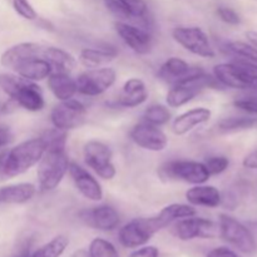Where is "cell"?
<instances>
[{"instance_id": "obj_23", "label": "cell", "mask_w": 257, "mask_h": 257, "mask_svg": "<svg viewBox=\"0 0 257 257\" xmlns=\"http://www.w3.org/2000/svg\"><path fill=\"white\" fill-rule=\"evenodd\" d=\"M48 87L58 100L72 99L77 93V84L69 73L52 72L48 77Z\"/></svg>"}, {"instance_id": "obj_46", "label": "cell", "mask_w": 257, "mask_h": 257, "mask_svg": "<svg viewBox=\"0 0 257 257\" xmlns=\"http://www.w3.org/2000/svg\"><path fill=\"white\" fill-rule=\"evenodd\" d=\"M29 256V252H24V253H22V255H19L18 257H28Z\"/></svg>"}, {"instance_id": "obj_29", "label": "cell", "mask_w": 257, "mask_h": 257, "mask_svg": "<svg viewBox=\"0 0 257 257\" xmlns=\"http://www.w3.org/2000/svg\"><path fill=\"white\" fill-rule=\"evenodd\" d=\"M69 245V238L64 235L55 236L53 240L43 245L28 257H60Z\"/></svg>"}, {"instance_id": "obj_37", "label": "cell", "mask_w": 257, "mask_h": 257, "mask_svg": "<svg viewBox=\"0 0 257 257\" xmlns=\"http://www.w3.org/2000/svg\"><path fill=\"white\" fill-rule=\"evenodd\" d=\"M233 105L243 112L257 114V95H247L233 100Z\"/></svg>"}, {"instance_id": "obj_42", "label": "cell", "mask_w": 257, "mask_h": 257, "mask_svg": "<svg viewBox=\"0 0 257 257\" xmlns=\"http://www.w3.org/2000/svg\"><path fill=\"white\" fill-rule=\"evenodd\" d=\"M13 141V133L9 127L5 125H0V148L5 147Z\"/></svg>"}, {"instance_id": "obj_38", "label": "cell", "mask_w": 257, "mask_h": 257, "mask_svg": "<svg viewBox=\"0 0 257 257\" xmlns=\"http://www.w3.org/2000/svg\"><path fill=\"white\" fill-rule=\"evenodd\" d=\"M104 5L115 18L120 19L119 22H123V20H131L127 10L124 9V7H123V4L119 0H104Z\"/></svg>"}, {"instance_id": "obj_19", "label": "cell", "mask_w": 257, "mask_h": 257, "mask_svg": "<svg viewBox=\"0 0 257 257\" xmlns=\"http://www.w3.org/2000/svg\"><path fill=\"white\" fill-rule=\"evenodd\" d=\"M186 200L192 206L216 208L222 203V195L215 186L196 185L186 192Z\"/></svg>"}, {"instance_id": "obj_34", "label": "cell", "mask_w": 257, "mask_h": 257, "mask_svg": "<svg viewBox=\"0 0 257 257\" xmlns=\"http://www.w3.org/2000/svg\"><path fill=\"white\" fill-rule=\"evenodd\" d=\"M89 257H119L117 248L109 241L97 237L92 240L88 248Z\"/></svg>"}, {"instance_id": "obj_2", "label": "cell", "mask_w": 257, "mask_h": 257, "mask_svg": "<svg viewBox=\"0 0 257 257\" xmlns=\"http://www.w3.org/2000/svg\"><path fill=\"white\" fill-rule=\"evenodd\" d=\"M0 88L10 99L29 112H40L45 107L44 95L34 82L19 75L0 74Z\"/></svg>"}, {"instance_id": "obj_4", "label": "cell", "mask_w": 257, "mask_h": 257, "mask_svg": "<svg viewBox=\"0 0 257 257\" xmlns=\"http://www.w3.org/2000/svg\"><path fill=\"white\" fill-rule=\"evenodd\" d=\"M160 176L168 181H181L193 186L206 183L211 177L205 163L188 160L166 162L160 168Z\"/></svg>"}, {"instance_id": "obj_20", "label": "cell", "mask_w": 257, "mask_h": 257, "mask_svg": "<svg viewBox=\"0 0 257 257\" xmlns=\"http://www.w3.org/2000/svg\"><path fill=\"white\" fill-rule=\"evenodd\" d=\"M118 55L117 49L110 45L100 48H84L79 54L80 64L89 69L107 67Z\"/></svg>"}, {"instance_id": "obj_18", "label": "cell", "mask_w": 257, "mask_h": 257, "mask_svg": "<svg viewBox=\"0 0 257 257\" xmlns=\"http://www.w3.org/2000/svg\"><path fill=\"white\" fill-rule=\"evenodd\" d=\"M148 99L146 83L140 78H131L122 87L117 104L123 108H136L142 105Z\"/></svg>"}, {"instance_id": "obj_43", "label": "cell", "mask_w": 257, "mask_h": 257, "mask_svg": "<svg viewBox=\"0 0 257 257\" xmlns=\"http://www.w3.org/2000/svg\"><path fill=\"white\" fill-rule=\"evenodd\" d=\"M242 165L245 166L246 168H250V170H257V150L248 153V155L243 158Z\"/></svg>"}, {"instance_id": "obj_11", "label": "cell", "mask_w": 257, "mask_h": 257, "mask_svg": "<svg viewBox=\"0 0 257 257\" xmlns=\"http://www.w3.org/2000/svg\"><path fill=\"white\" fill-rule=\"evenodd\" d=\"M130 137L138 147L151 152H161L168 145V138L160 127L142 120L133 125Z\"/></svg>"}, {"instance_id": "obj_28", "label": "cell", "mask_w": 257, "mask_h": 257, "mask_svg": "<svg viewBox=\"0 0 257 257\" xmlns=\"http://www.w3.org/2000/svg\"><path fill=\"white\" fill-rule=\"evenodd\" d=\"M119 2L127 10L131 19L138 20V23L142 25L141 28L148 30V27H151V18L147 3L145 0H119Z\"/></svg>"}, {"instance_id": "obj_7", "label": "cell", "mask_w": 257, "mask_h": 257, "mask_svg": "<svg viewBox=\"0 0 257 257\" xmlns=\"http://www.w3.org/2000/svg\"><path fill=\"white\" fill-rule=\"evenodd\" d=\"M117 80V72L113 68L102 67L88 69L75 79L77 92L87 97H97L107 92Z\"/></svg>"}, {"instance_id": "obj_17", "label": "cell", "mask_w": 257, "mask_h": 257, "mask_svg": "<svg viewBox=\"0 0 257 257\" xmlns=\"http://www.w3.org/2000/svg\"><path fill=\"white\" fill-rule=\"evenodd\" d=\"M211 110L205 107L193 108L178 115L172 123V131L175 135L183 136L187 135L198 125H202L211 119Z\"/></svg>"}, {"instance_id": "obj_31", "label": "cell", "mask_w": 257, "mask_h": 257, "mask_svg": "<svg viewBox=\"0 0 257 257\" xmlns=\"http://www.w3.org/2000/svg\"><path fill=\"white\" fill-rule=\"evenodd\" d=\"M223 49L231 55L238 57L241 60L251 62L257 64V48L245 42H227L223 45Z\"/></svg>"}, {"instance_id": "obj_36", "label": "cell", "mask_w": 257, "mask_h": 257, "mask_svg": "<svg viewBox=\"0 0 257 257\" xmlns=\"http://www.w3.org/2000/svg\"><path fill=\"white\" fill-rule=\"evenodd\" d=\"M13 8L22 18L27 20H35L38 18L37 12L28 0H12Z\"/></svg>"}, {"instance_id": "obj_27", "label": "cell", "mask_w": 257, "mask_h": 257, "mask_svg": "<svg viewBox=\"0 0 257 257\" xmlns=\"http://www.w3.org/2000/svg\"><path fill=\"white\" fill-rule=\"evenodd\" d=\"M196 215H197V211L191 205L172 203V205H168L166 207H163L161 210V212L156 216V220H157L158 225H160L161 230H162V228L167 227V226L176 222V221L182 220V218L192 217V216Z\"/></svg>"}, {"instance_id": "obj_39", "label": "cell", "mask_w": 257, "mask_h": 257, "mask_svg": "<svg viewBox=\"0 0 257 257\" xmlns=\"http://www.w3.org/2000/svg\"><path fill=\"white\" fill-rule=\"evenodd\" d=\"M217 15L223 23L230 25H238L241 23V18L233 9L227 7H218Z\"/></svg>"}, {"instance_id": "obj_24", "label": "cell", "mask_w": 257, "mask_h": 257, "mask_svg": "<svg viewBox=\"0 0 257 257\" xmlns=\"http://www.w3.org/2000/svg\"><path fill=\"white\" fill-rule=\"evenodd\" d=\"M14 72L19 77L30 82H39L49 77L50 73L53 72V68L44 58L37 57L19 64L15 68Z\"/></svg>"}, {"instance_id": "obj_45", "label": "cell", "mask_w": 257, "mask_h": 257, "mask_svg": "<svg viewBox=\"0 0 257 257\" xmlns=\"http://www.w3.org/2000/svg\"><path fill=\"white\" fill-rule=\"evenodd\" d=\"M70 257H89V253H88V251L80 248V250H77L75 252H73Z\"/></svg>"}, {"instance_id": "obj_12", "label": "cell", "mask_w": 257, "mask_h": 257, "mask_svg": "<svg viewBox=\"0 0 257 257\" xmlns=\"http://www.w3.org/2000/svg\"><path fill=\"white\" fill-rule=\"evenodd\" d=\"M175 233L180 240L191 241L195 238H211L217 235V227L212 221L202 217L182 218L176 223Z\"/></svg>"}, {"instance_id": "obj_9", "label": "cell", "mask_w": 257, "mask_h": 257, "mask_svg": "<svg viewBox=\"0 0 257 257\" xmlns=\"http://www.w3.org/2000/svg\"><path fill=\"white\" fill-rule=\"evenodd\" d=\"M172 38L176 43L185 48L192 54L201 58L215 57V50L211 45L207 34L198 27H178L172 32Z\"/></svg>"}, {"instance_id": "obj_22", "label": "cell", "mask_w": 257, "mask_h": 257, "mask_svg": "<svg viewBox=\"0 0 257 257\" xmlns=\"http://www.w3.org/2000/svg\"><path fill=\"white\" fill-rule=\"evenodd\" d=\"M37 193L33 183L23 182L0 188V205H23L32 200Z\"/></svg>"}, {"instance_id": "obj_35", "label": "cell", "mask_w": 257, "mask_h": 257, "mask_svg": "<svg viewBox=\"0 0 257 257\" xmlns=\"http://www.w3.org/2000/svg\"><path fill=\"white\" fill-rule=\"evenodd\" d=\"M203 163H205L210 176H216L221 175L227 170L230 166V160L225 156H213V157L207 158Z\"/></svg>"}, {"instance_id": "obj_6", "label": "cell", "mask_w": 257, "mask_h": 257, "mask_svg": "<svg viewBox=\"0 0 257 257\" xmlns=\"http://www.w3.org/2000/svg\"><path fill=\"white\" fill-rule=\"evenodd\" d=\"M85 165L92 168L100 178L110 181L117 175L115 166L113 165L112 150L100 141H88L83 147Z\"/></svg>"}, {"instance_id": "obj_41", "label": "cell", "mask_w": 257, "mask_h": 257, "mask_svg": "<svg viewBox=\"0 0 257 257\" xmlns=\"http://www.w3.org/2000/svg\"><path fill=\"white\" fill-rule=\"evenodd\" d=\"M207 257H241L240 255L232 251L231 248L225 247V246H221V247L212 248L210 252L207 253Z\"/></svg>"}, {"instance_id": "obj_44", "label": "cell", "mask_w": 257, "mask_h": 257, "mask_svg": "<svg viewBox=\"0 0 257 257\" xmlns=\"http://www.w3.org/2000/svg\"><path fill=\"white\" fill-rule=\"evenodd\" d=\"M246 38L248 39V42L257 48V32H247L246 33Z\"/></svg>"}, {"instance_id": "obj_5", "label": "cell", "mask_w": 257, "mask_h": 257, "mask_svg": "<svg viewBox=\"0 0 257 257\" xmlns=\"http://www.w3.org/2000/svg\"><path fill=\"white\" fill-rule=\"evenodd\" d=\"M218 231L226 242L232 245L241 252L253 255L257 251V243L251 231L245 225L228 216L226 213L220 215L218 218Z\"/></svg>"}, {"instance_id": "obj_25", "label": "cell", "mask_w": 257, "mask_h": 257, "mask_svg": "<svg viewBox=\"0 0 257 257\" xmlns=\"http://www.w3.org/2000/svg\"><path fill=\"white\" fill-rule=\"evenodd\" d=\"M213 74L222 87L233 88V89H247V84L235 62L217 64L213 68Z\"/></svg>"}, {"instance_id": "obj_1", "label": "cell", "mask_w": 257, "mask_h": 257, "mask_svg": "<svg viewBox=\"0 0 257 257\" xmlns=\"http://www.w3.org/2000/svg\"><path fill=\"white\" fill-rule=\"evenodd\" d=\"M45 147L40 138H33L0 153V181L23 175L42 160Z\"/></svg>"}, {"instance_id": "obj_15", "label": "cell", "mask_w": 257, "mask_h": 257, "mask_svg": "<svg viewBox=\"0 0 257 257\" xmlns=\"http://www.w3.org/2000/svg\"><path fill=\"white\" fill-rule=\"evenodd\" d=\"M69 172L75 188L79 191L80 195L89 201H100L103 198V190L100 183L95 180L94 176L90 175L85 168L75 162L69 163Z\"/></svg>"}, {"instance_id": "obj_16", "label": "cell", "mask_w": 257, "mask_h": 257, "mask_svg": "<svg viewBox=\"0 0 257 257\" xmlns=\"http://www.w3.org/2000/svg\"><path fill=\"white\" fill-rule=\"evenodd\" d=\"M43 48L44 47H42L38 43H19V44L13 45V47H10L9 49H7L3 53L0 62H2V64L5 68L14 70L18 65L32 59V58L42 57Z\"/></svg>"}, {"instance_id": "obj_3", "label": "cell", "mask_w": 257, "mask_h": 257, "mask_svg": "<svg viewBox=\"0 0 257 257\" xmlns=\"http://www.w3.org/2000/svg\"><path fill=\"white\" fill-rule=\"evenodd\" d=\"M69 163L65 150L45 151L37 171L40 191L49 192L57 188L68 173Z\"/></svg>"}, {"instance_id": "obj_40", "label": "cell", "mask_w": 257, "mask_h": 257, "mask_svg": "<svg viewBox=\"0 0 257 257\" xmlns=\"http://www.w3.org/2000/svg\"><path fill=\"white\" fill-rule=\"evenodd\" d=\"M128 257H160V251L156 246H143L133 251Z\"/></svg>"}, {"instance_id": "obj_30", "label": "cell", "mask_w": 257, "mask_h": 257, "mask_svg": "<svg viewBox=\"0 0 257 257\" xmlns=\"http://www.w3.org/2000/svg\"><path fill=\"white\" fill-rule=\"evenodd\" d=\"M218 130L223 133L257 128V118L252 117H227L218 122Z\"/></svg>"}, {"instance_id": "obj_26", "label": "cell", "mask_w": 257, "mask_h": 257, "mask_svg": "<svg viewBox=\"0 0 257 257\" xmlns=\"http://www.w3.org/2000/svg\"><path fill=\"white\" fill-rule=\"evenodd\" d=\"M42 58H44L52 65L53 72L69 73L77 64V60L70 53L57 47L43 48Z\"/></svg>"}, {"instance_id": "obj_21", "label": "cell", "mask_w": 257, "mask_h": 257, "mask_svg": "<svg viewBox=\"0 0 257 257\" xmlns=\"http://www.w3.org/2000/svg\"><path fill=\"white\" fill-rule=\"evenodd\" d=\"M195 68L191 67L186 60L181 59V58L172 57L168 58L162 65H161L160 70H158V77L161 80H163L167 84H177L182 79L191 74Z\"/></svg>"}, {"instance_id": "obj_10", "label": "cell", "mask_w": 257, "mask_h": 257, "mask_svg": "<svg viewBox=\"0 0 257 257\" xmlns=\"http://www.w3.org/2000/svg\"><path fill=\"white\" fill-rule=\"evenodd\" d=\"M87 108L82 102L75 99L63 100L53 108L50 120L55 128L62 131H70L80 127L85 122Z\"/></svg>"}, {"instance_id": "obj_8", "label": "cell", "mask_w": 257, "mask_h": 257, "mask_svg": "<svg viewBox=\"0 0 257 257\" xmlns=\"http://www.w3.org/2000/svg\"><path fill=\"white\" fill-rule=\"evenodd\" d=\"M160 230L161 227L156 217L135 218L120 228L118 232V240L120 245L127 248L141 247Z\"/></svg>"}, {"instance_id": "obj_32", "label": "cell", "mask_w": 257, "mask_h": 257, "mask_svg": "<svg viewBox=\"0 0 257 257\" xmlns=\"http://www.w3.org/2000/svg\"><path fill=\"white\" fill-rule=\"evenodd\" d=\"M39 138L44 145L45 151L65 150L67 146V132L55 127L45 131Z\"/></svg>"}, {"instance_id": "obj_33", "label": "cell", "mask_w": 257, "mask_h": 257, "mask_svg": "<svg viewBox=\"0 0 257 257\" xmlns=\"http://www.w3.org/2000/svg\"><path fill=\"white\" fill-rule=\"evenodd\" d=\"M143 120L157 127L167 124L171 120V112L166 105L152 104L143 113Z\"/></svg>"}, {"instance_id": "obj_14", "label": "cell", "mask_w": 257, "mask_h": 257, "mask_svg": "<svg viewBox=\"0 0 257 257\" xmlns=\"http://www.w3.org/2000/svg\"><path fill=\"white\" fill-rule=\"evenodd\" d=\"M85 225L99 231H113L119 226L120 217L114 207L109 205H100L80 213Z\"/></svg>"}, {"instance_id": "obj_13", "label": "cell", "mask_w": 257, "mask_h": 257, "mask_svg": "<svg viewBox=\"0 0 257 257\" xmlns=\"http://www.w3.org/2000/svg\"><path fill=\"white\" fill-rule=\"evenodd\" d=\"M115 32L125 45L131 48L135 53L140 55L148 54L152 49V37L148 30L125 22H117L114 24Z\"/></svg>"}]
</instances>
